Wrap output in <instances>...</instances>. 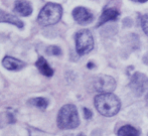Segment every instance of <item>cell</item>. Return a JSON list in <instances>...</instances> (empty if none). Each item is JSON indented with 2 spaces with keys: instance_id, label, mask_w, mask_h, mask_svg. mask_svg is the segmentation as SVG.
<instances>
[{
  "instance_id": "cell-10",
  "label": "cell",
  "mask_w": 148,
  "mask_h": 136,
  "mask_svg": "<svg viewBox=\"0 0 148 136\" xmlns=\"http://www.w3.org/2000/svg\"><path fill=\"white\" fill-rule=\"evenodd\" d=\"M0 22H5V23H10L12 25L17 26L18 28H22L24 26L23 22L19 19L18 17H16L15 15H12L10 13L0 10Z\"/></svg>"
},
{
  "instance_id": "cell-6",
  "label": "cell",
  "mask_w": 148,
  "mask_h": 136,
  "mask_svg": "<svg viewBox=\"0 0 148 136\" xmlns=\"http://www.w3.org/2000/svg\"><path fill=\"white\" fill-rule=\"evenodd\" d=\"M131 87L135 91L137 95H141L143 92L148 88V79L142 74H135L132 77V81H131Z\"/></svg>"
},
{
  "instance_id": "cell-8",
  "label": "cell",
  "mask_w": 148,
  "mask_h": 136,
  "mask_svg": "<svg viewBox=\"0 0 148 136\" xmlns=\"http://www.w3.org/2000/svg\"><path fill=\"white\" fill-rule=\"evenodd\" d=\"M2 65L8 71H20L25 67V64L23 62L12 56H5L2 60Z\"/></svg>"
},
{
  "instance_id": "cell-2",
  "label": "cell",
  "mask_w": 148,
  "mask_h": 136,
  "mask_svg": "<svg viewBox=\"0 0 148 136\" xmlns=\"http://www.w3.org/2000/svg\"><path fill=\"white\" fill-rule=\"evenodd\" d=\"M80 124L78 110L72 104L64 105L60 108L58 115V126L60 129H75Z\"/></svg>"
},
{
  "instance_id": "cell-3",
  "label": "cell",
  "mask_w": 148,
  "mask_h": 136,
  "mask_svg": "<svg viewBox=\"0 0 148 136\" xmlns=\"http://www.w3.org/2000/svg\"><path fill=\"white\" fill-rule=\"evenodd\" d=\"M62 15V7L57 3H47L40 10L37 16V22L42 26H49L60 21Z\"/></svg>"
},
{
  "instance_id": "cell-11",
  "label": "cell",
  "mask_w": 148,
  "mask_h": 136,
  "mask_svg": "<svg viewBox=\"0 0 148 136\" xmlns=\"http://www.w3.org/2000/svg\"><path fill=\"white\" fill-rule=\"evenodd\" d=\"M36 67L39 70V72L45 77H51L53 75V70L49 67V65L47 63L45 58L40 56L38 60H36Z\"/></svg>"
},
{
  "instance_id": "cell-16",
  "label": "cell",
  "mask_w": 148,
  "mask_h": 136,
  "mask_svg": "<svg viewBox=\"0 0 148 136\" xmlns=\"http://www.w3.org/2000/svg\"><path fill=\"white\" fill-rule=\"evenodd\" d=\"M141 25H142L144 32L148 35V13L143 15L142 19H141Z\"/></svg>"
},
{
  "instance_id": "cell-15",
  "label": "cell",
  "mask_w": 148,
  "mask_h": 136,
  "mask_svg": "<svg viewBox=\"0 0 148 136\" xmlns=\"http://www.w3.org/2000/svg\"><path fill=\"white\" fill-rule=\"evenodd\" d=\"M47 53L49 56H60L62 54V49L57 45H49L47 49Z\"/></svg>"
},
{
  "instance_id": "cell-18",
  "label": "cell",
  "mask_w": 148,
  "mask_h": 136,
  "mask_svg": "<svg viewBox=\"0 0 148 136\" xmlns=\"http://www.w3.org/2000/svg\"><path fill=\"white\" fill-rule=\"evenodd\" d=\"M132 1H135V2H140V3H143V2H146L147 0H132Z\"/></svg>"
},
{
  "instance_id": "cell-1",
  "label": "cell",
  "mask_w": 148,
  "mask_h": 136,
  "mask_svg": "<svg viewBox=\"0 0 148 136\" xmlns=\"http://www.w3.org/2000/svg\"><path fill=\"white\" fill-rule=\"evenodd\" d=\"M120 100L114 94L101 93L95 98V107L98 112L107 117L116 115L120 110Z\"/></svg>"
},
{
  "instance_id": "cell-17",
  "label": "cell",
  "mask_w": 148,
  "mask_h": 136,
  "mask_svg": "<svg viewBox=\"0 0 148 136\" xmlns=\"http://www.w3.org/2000/svg\"><path fill=\"white\" fill-rule=\"evenodd\" d=\"M84 112H85V114H86V118H90V117H91L92 116V112H90V111H89V109H86V108H85L84 109Z\"/></svg>"
},
{
  "instance_id": "cell-12",
  "label": "cell",
  "mask_w": 148,
  "mask_h": 136,
  "mask_svg": "<svg viewBox=\"0 0 148 136\" xmlns=\"http://www.w3.org/2000/svg\"><path fill=\"white\" fill-rule=\"evenodd\" d=\"M119 16V12L115 9H106L105 11L102 13L101 18L99 20V23H98V26L102 25L105 22L110 21V20H116Z\"/></svg>"
},
{
  "instance_id": "cell-14",
  "label": "cell",
  "mask_w": 148,
  "mask_h": 136,
  "mask_svg": "<svg viewBox=\"0 0 148 136\" xmlns=\"http://www.w3.org/2000/svg\"><path fill=\"white\" fill-rule=\"evenodd\" d=\"M28 104L31 106L40 109V110H45L49 106V101L45 98H32L28 101Z\"/></svg>"
},
{
  "instance_id": "cell-4",
  "label": "cell",
  "mask_w": 148,
  "mask_h": 136,
  "mask_svg": "<svg viewBox=\"0 0 148 136\" xmlns=\"http://www.w3.org/2000/svg\"><path fill=\"white\" fill-rule=\"evenodd\" d=\"M94 47V38L91 31L82 29L76 34V49L80 56L90 53Z\"/></svg>"
},
{
  "instance_id": "cell-9",
  "label": "cell",
  "mask_w": 148,
  "mask_h": 136,
  "mask_svg": "<svg viewBox=\"0 0 148 136\" xmlns=\"http://www.w3.org/2000/svg\"><path fill=\"white\" fill-rule=\"evenodd\" d=\"M14 12L22 16H29L32 13V7L26 0H17L14 4Z\"/></svg>"
},
{
  "instance_id": "cell-7",
  "label": "cell",
  "mask_w": 148,
  "mask_h": 136,
  "mask_svg": "<svg viewBox=\"0 0 148 136\" xmlns=\"http://www.w3.org/2000/svg\"><path fill=\"white\" fill-rule=\"evenodd\" d=\"M73 16H74L75 20L78 22L79 24L82 25H86L89 24L90 22H92L94 16L88 9H86L85 7H77L73 11Z\"/></svg>"
},
{
  "instance_id": "cell-13",
  "label": "cell",
  "mask_w": 148,
  "mask_h": 136,
  "mask_svg": "<svg viewBox=\"0 0 148 136\" xmlns=\"http://www.w3.org/2000/svg\"><path fill=\"white\" fill-rule=\"evenodd\" d=\"M119 136H138L140 135V132L136 128L130 126V125H125L121 127L118 130Z\"/></svg>"
},
{
  "instance_id": "cell-5",
  "label": "cell",
  "mask_w": 148,
  "mask_h": 136,
  "mask_svg": "<svg viewBox=\"0 0 148 136\" xmlns=\"http://www.w3.org/2000/svg\"><path fill=\"white\" fill-rule=\"evenodd\" d=\"M94 88L100 93H111L116 88V82L110 76H99L96 77L93 82Z\"/></svg>"
}]
</instances>
